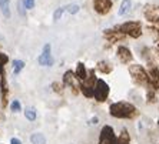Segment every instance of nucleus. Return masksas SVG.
Wrapping results in <instances>:
<instances>
[{
	"mask_svg": "<svg viewBox=\"0 0 159 144\" xmlns=\"http://www.w3.org/2000/svg\"><path fill=\"white\" fill-rule=\"evenodd\" d=\"M111 114L119 118H130L136 114V108L130 103H113L111 106Z\"/></svg>",
	"mask_w": 159,
	"mask_h": 144,
	"instance_id": "obj_1",
	"label": "nucleus"
},
{
	"mask_svg": "<svg viewBox=\"0 0 159 144\" xmlns=\"http://www.w3.org/2000/svg\"><path fill=\"white\" fill-rule=\"evenodd\" d=\"M116 30L120 32L123 36H130L133 39H138L142 34V24L139 22H125L116 27Z\"/></svg>",
	"mask_w": 159,
	"mask_h": 144,
	"instance_id": "obj_2",
	"label": "nucleus"
},
{
	"mask_svg": "<svg viewBox=\"0 0 159 144\" xmlns=\"http://www.w3.org/2000/svg\"><path fill=\"white\" fill-rule=\"evenodd\" d=\"M37 63L39 66L43 67H52L55 63V59L52 56V44L50 43H44L43 47H42V53L37 57Z\"/></svg>",
	"mask_w": 159,
	"mask_h": 144,
	"instance_id": "obj_3",
	"label": "nucleus"
},
{
	"mask_svg": "<svg viewBox=\"0 0 159 144\" xmlns=\"http://www.w3.org/2000/svg\"><path fill=\"white\" fill-rule=\"evenodd\" d=\"M129 73L133 77V80L136 81V83H139V84H146L149 81V74L146 73V70H145L142 66H139V64H132V66H129Z\"/></svg>",
	"mask_w": 159,
	"mask_h": 144,
	"instance_id": "obj_4",
	"label": "nucleus"
},
{
	"mask_svg": "<svg viewBox=\"0 0 159 144\" xmlns=\"http://www.w3.org/2000/svg\"><path fill=\"white\" fill-rule=\"evenodd\" d=\"M107 94H109V86L103 80H98L95 84V89H93V97L98 101H105Z\"/></svg>",
	"mask_w": 159,
	"mask_h": 144,
	"instance_id": "obj_5",
	"label": "nucleus"
},
{
	"mask_svg": "<svg viewBox=\"0 0 159 144\" xmlns=\"http://www.w3.org/2000/svg\"><path fill=\"white\" fill-rule=\"evenodd\" d=\"M93 9L99 15H107L112 9V0H93Z\"/></svg>",
	"mask_w": 159,
	"mask_h": 144,
	"instance_id": "obj_6",
	"label": "nucleus"
},
{
	"mask_svg": "<svg viewBox=\"0 0 159 144\" xmlns=\"http://www.w3.org/2000/svg\"><path fill=\"white\" fill-rule=\"evenodd\" d=\"M63 83L66 86H69V87H72V89H75V93H78V89L80 87L76 73H73V71H70V70L65 73V76H63Z\"/></svg>",
	"mask_w": 159,
	"mask_h": 144,
	"instance_id": "obj_7",
	"label": "nucleus"
},
{
	"mask_svg": "<svg viewBox=\"0 0 159 144\" xmlns=\"http://www.w3.org/2000/svg\"><path fill=\"white\" fill-rule=\"evenodd\" d=\"M99 144H116L115 143V133H113L112 127L106 126V127H103V129H102Z\"/></svg>",
	"mask_w": 159,
	"mask_h": 144,
	"instance_id": "obj_8",
	"label": "nucleus"
},
{
	"mask_svg": "<svg viewBox=\"0 0 159 144\" xmlns=\"http://www.w3.org/2000/svg\"><path fill=\"white\" fill-rule=\"evenodd\" d=\"M116 54H118V59L120 60V63H129L132 60V52L126 46H119L118 50H116Z\"/></svg>",
	"mask_w": 159,
	"mask_h": 144,
	"instance_id": "obj_9",
	"label": "nucleus"
},
{
	"mask_svg": "<svg viewBox=\"0 0 159 144\" xmlns=\"http://www.w3.org/2000/svg\"><path fill=\"white\" fill-rule=\"evenodd\" d=\"M145 17L148 19L149 22L159 23V6H152L145 10Z\"/></svg>",
	"mask_w": 159,
	"mask_h": 144,
	"instance_id": "obj_10",
	"label": "nucleus"
},
{
	"mask_svg": "<svg viewBox=\"0 0 159 144\" xmlns=\"http://www.w3.org/2000/svg\"><path fill=\"white\" fill-rule=\"evenodd\" d=\"M0 11L3 13L6 19H10L11 10H10V0H0Z\"/></svg>",
	"mask_w": 159,
	"mask_h": 144,
	"instance_id": "obj_11",
	"label": "nucleus"
},
{
	"mask_svg": "<svg viewBox=\"0 0 159 144\" xmlns=\"http://www.w3.org/2000/svg\"><path fill=\"white\" fill-rule=\"evenodd\" d=\"M105 36H106V39L111 41V43H113V41H116V40H119V39H123V37H125L120 32H118V30H106Z\"/></svg>",
	"mask_w": 159,
	"mask_h": 144,
	"instance_id": "obj_12",
	"label": "nucleus"
},
{
	"mask_svg": "<svg viewBox=\"0 0 159 144\" xmlns=\"http://www.w3.org/2000/svg\"><path fill=\"white\" fill-rule=\"evenodd\" d=\"M76 76H78V78L79 80H82V81H85L86 78H88V71H86V69H85V64L83 63H78V69H76Z\"/></svg>",
	"mask_w": 159,
	"mask_h": 144,
	"instance_id": "obj_13",
	"label": "nucleus"
},
{
	"mask_svg": "<svg viewBox=\"0 0 159 144\" xmlns=\"http://www.w3.org/2000/svg\"><path fill=\"white\" fill-rule=\"evenodd\" d=\"M130 7H132V2H130V0H123L122 3H120V6H119L118 16H125L126 13L129 11Z\"/></svg>",
	"mask_w": 159,
	"mask_h": 144,
	"instance_id": "obj_14",
	"label": "nucleus"
},
{
	"mask_svg": "<svg viewBox=\"0 0 159 144\" xmlns=\"http://www.w3.org/2000/svg\"><path fill=\"white\" fill-rule=\"evenodd\" d=\"M30 143L32 144H46V137L42 133H33L30 136Z\"/></svg>",
	"mask_w": 159,
	"mask_h": 144,
	"instance_id": "obj_15",
	"label": "nucleus"
},
{
	"mask_svg": "<svg viewBox=\"0 0 159 144\" xmlns=\"http://www.w3.org/2000/svg\"><path fill=\"white\" fill-rule=\"evenodd\" d=\"M25 66H26V63L23 61V60H19V59H16V60H13V74L15 76H17L20 71L25 69Z\"/></svg>",
	"mask_w": 159,
	"mask_h": 144,
	"instance_id": "obj_16",
	"label": "nucleus"
},
{
	"mask_svg": "<svg viewBox=\"0 0 159 144\" xmlns=\"http://www.w3.org/2000/svg\"><path fill=\"white\" fill-rule=\"evenodd\" d=\"M98 70H100L102 73H111L112 71V64L106 60H100L98 63Z\"/></svg>",
	"mask_w": 159,
	"mask_h": 144,
	"instance_id": "obj_17",
	"label": "nucleus"
},
{
	"mask_svg": "<svg viewBox=\"0 0 159 144\" xmlns=\"http://www.w3.org/2000/svg\"><path fill=\"white\" fill-rule=\"evenodd\" d=\"M25 116H26V118L29 120V121H34L37 118V111L34 107H26L25 108Z\"/></svg>",
	"mask_w": 159,
	"mask_h": 144,
	"instance_id": "obj_18",
	"label": "nucleus"
},
{
	"mask_svg": "<svg viewBox=\"0 0 159 144\" xmlns=\"http://www.w3.org/2000/svg\"><path fill=\"white\" fill-rule=\"evenodd\" d=\"M7 86H6V78H4V73L2 74V103L6 106V99H7Z\"/></svg>",
	"mask_w": 159,
	"mask_h": 144,
	"instance_id": "obj_19",
	"label": "nucleus"
},
{
	"mask_svg": "<svg viewBox=\"0 0 159 144\" xmlns=\"http://www.w3.org/2000/svg\"><path fill=\"white\" fill-rule=\"evenodd\" d=\"M65 11H66V6H60V7L56 9L55 13H53V22H59L62 16L65 15Z\"/></svg>",
	"mask_w": 159,
	"mask_h": 144,
	"instance_id": "obj_20",
	"label": "nucleus"
},
{
	"mask_svg": "<svg viewBox=\"0 0 159 144\" xmlns=\"http://www.w3.org/2000/svg\"><path fill=\"white\" fill-rule=\"evenodd\" d=\"M79 10H80L79 4H76V3L66 4V11L69 13V15H76V13H79Z\"/></svg>",
	"mask_w": 159,
	"mask_h": 144,
	"instance_id": "obj_21",
	"label": "nucleus"
},
{
	"mask_svg": "<svg viewBox=\"0 0 159 144\" xmlns=\"http://www.w3.org/2000/svg\"><path fill=\"white\" fill-rule=\"evenodd\" d=\"M10 110L13 111V113H19V111H22V104H20V101H19V100H11Z\"/></svg>",
	"mask_w": 159,
	"mask_h": 144,
	"instance_id": "obj_22",
	"label": "nucleus"
},
{
	"mask_svg": "<svg viewBox=\"0 0 159 144\" xmlns=\"http://www.w3.org/2000/svg\"><path fill=\"white\" fill-rule=\"evenodd\" d=\"M9 61V57L7 54H4V53H0V74L4 73V64Z\"/></svg>",
	"mask_w": 159,
	"mask_h": 144,
	"instance_id": "obj_23",
	"label": "nucleus"
},
{
	"mask_svg": "<svg viewBox=\"0 0 159 144\" xmlns=\"http://www.w3.org/2000/svg\"><path fill=\"white\" fill-rule=\"evenodd\" d=\"M17 11L20 16H26V7H25V3L23 0H19L17 2Z\"/></svg>",
	"mask_w": 159,
	"mask_h": 144,
	"instance_id": "obj_24",
	"label": "nucleus"
},
{
	"mask_svg": "<svg viewBox=\"0 0 159 144\" xmlns=\"http://www.w3.org/2000/svg\"><path fill=\"white\" fill-rule=\"evenodd\" d=\"M23 3H25L26 10H33L36 6V0H23Z\"/></svg>",
	"mask_w": 159,
	"mask_h": 144,
	"instance_id": "obj_25",
	"label": "nucleus"
},
{
	"mask_svg": "<svg viewBox=\"0 0 159 144\" xmlns=\"http://www.w3.org/2000/svg\"><path fill=\"white\" fill-rule=\"evenodd\" d=\"M126 133H123V136H120L118 138V141H116V144H129V138H128V136H125Z\"/></svg>",
	"mask_w": 159,
	"mask_h": 144,
	"instance_id": "obj_26",
	"label": "nucleus"
},
{
	"mask_svg": "<svg viewBox=\"0 0 159 144\" xmlns=\"http://www.w3.org/2000/svg\"><path fill=\"white\" fill-rule=\"evenodd\" d=\"M52 87H55V91H62L63 90V84H60V83H57V81H55V83H53L52 84Z\"/></svg>",
	"mask_w": 159,
	"mask_h": 144,
	"instance_id": "obj_27",
	"label": "nucleus"
},
{
	"mask_svg": "<svg viewBox=\"0 0 159 144\" xmlns=\"http://www.w3.org/2000/svg\"><path fill=\"white\" fill-rule=\"evenodd\" d=\"M10 144H22V141L19 140V138H16V137H13L10 140Z\"/></svg>",
	"mask_w": 159,
	"mask_h": 144,
	"instance_id": "obj_28",
	"label": "nucleus"
},
{
	"mask_svg": "<svg viewBox=\"0 0 159 144\" xmlns=\"http://www.w3.org/2000/svg\"><path fill=\"white\" fill-rule=\"evenodd\" d=\"M98 121H99V118L95 116V117H92L90 118V124H98Z\"/></svg>",
	"mask_w": 159,
	"mask_h": 144,
	"instance_id": "obj_29",
	"label": "nucleus"
}]
</instances>
